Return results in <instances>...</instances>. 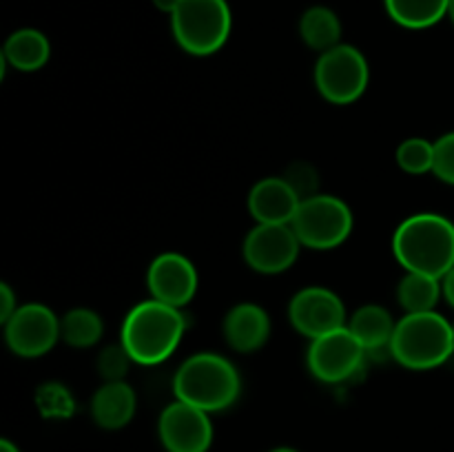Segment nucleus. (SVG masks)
Returning <instances> with one entry per match:
<instances>
[{
  "mask_svg": "<svg viewBox=\"0 0 454 452\" xmlns=\"http://www.w3.org/2000/svg\"><path fill=\"white\" fill-rule=\"evenodd\" d=\"M300 248L291 224H255L244 238L242 255L257 273L278 275L295 264Z\"/></svg>",
  "mask_w": 454,
  "mask_h": 452,
  "instance_id": "obj_10",
  "label": "nucleus"
},
{
  "mask_svg": "<svg viewBox=\"0 0 454 452\" xmlns=\"http://www.w3.org/2000/svg\"><path fill=\"white\" fill-rule=\"evenodd\" d=\"M313 78L324 100L344 106L353 105L366 93L371 82V66L357 47L341 43L319 53Z\"/></svg>",
  "mask_w": 454,
  "mask_h": 452,
  "instance_id": "obj_7",
  "label": "nucleus"
},
{
  "mask_svg": "<svg viewBox=\"0 0 454 452\" xmlns=\"http://www.w3.org/2000/svg\"><path fill=\"white\" fill-rule=\"evenodd\" d=\"M397 164L408 175L433 173L434 142H428L426 137H408L397 146Z\"/></svg>",
  "mask_w": 454,
  "mask_h": 452,
  "instance_id": "obj_23",
  "label": "nucleus"
},
{
  "mask_svg": "<svg viewBox=\"0 0 454 452\" xmlns=\"http://www.w3.org/2000/svg\"><path fill=\"white\" fill-rule=\"evenodd\" d=\"M136 408V390L127 381H105L91 399V417L102 430H120L129 425Z\"/></svg>",
  "mask_w": 454,
  "mask_h": 452,
  "instance_id": "obj_16",
  "label": "nucleus"
},
{
  "mask_svg": "<svg viewBox=\"0 0 454 452\" xmlns=\"http://www.w3.org/2000/svg\"><path fill=\"white\" fill-rule=\"evenodd\" d=\"M146 286H149L151 300L184 308L198 295V269L189 257L180 253H162L151 261L146 270Z\"/></svg>",
  "mask_w": 454,
  "mask_h": 452,
  "instance_id": "obj_13",
  "label": "nucleus"
},
{
  "mask_svg": "<svg viewBox=\"0 0 454 452\" xmlns=\"http://www.w3.org/2000/svg\"><path fill=\"white\" fill-rule=\"evenodd\" d=\"M158 434L167 452H208L213 421L208 412L176 399L160 415Z\"/></svg>",
  "mask_w": 454,
  "mask_h": 452,
  "instance_id": "obj_12",
  "label": "nucleus"
},
{
  "mask_svg": "<svg viewBox=\"0 0 454 452\" xmlns=\"http://www.w3.org/2000/svg\"><path fill=\"white\" fill-rule=\"evenodd\" d=\"M16 310H18L16 292L12 291V286H9L7 282H3L0 284V322L3 323L7 322Z\"/></svg>",
  "mask_w": 454,
  "mask_h": 452,
  "instance_id": "obj_28",
  "label": "nucleus"
},
{
  "mask_svg": "<svg viewBox=\"0 0 454 452\" xmlns=\"http://www.w3.org/2000/svg\"><path fill=\"white\" fill-rule=\"evenodd\" d=\"M153 4H155V9H160V12H164L171 16V13L176 12L177 4H180V0H153Z\"/></svg>",
  "mask_w": 454,
  "mask_h": 452,
  "instance_id": "obj_30",
  "label": "nucleus"
},
{
  "mask_svg": "<svg viewBox=\"0 0 454 452\" xmlns=\"http://www.w3.org/2000/svg\"><path fill=\"white\" fill-rule=\"evenodd\" d=\"M454 353L452 323L437 310L403 315L390 341V355L408 370H433Z\"/></svg>",
  "mask_w": 454,
  "mask_h": 452,
  "instance_id": "obj_4",
  "label": "nucleus"
},
{
  "mask_svg": "<svg viewBox=\"0 0 454 452\" xmlns=\"http://www.w3.org/2000/svg\"><path fill=\"white\" fill-rule=\"evenodd\" d=\"M448 18H450L454 25V0H450V7H448Z\"/></svg>",
  "mask_w": 454,
  "mask_h": 452,
  "instance_id": "obj_32",
  "label": "nucleus"
},
{
  "mask_svg": "<svg viewBox=\"0 0 454 452\" xmlns=\"http://www.w3.org/2000/svg\"><path fill=\"white\" fill-rule=\"evenodd\" d=\"M346 304L335 291L326 286H306L293 295L288 319L300 335L309 339L344 328L348 323Z\"/></svg>",
  "mask_w": 454,
  "mask_h": 452,
  "instance_id": "obj_11",
  "label": "nucleus"
},
{
  "mask_svg": "<svg viewBox=\"0 0 454 452\" xmlns=\"http://www.w3.org/2000/svg\"><path fill=\"white\" fill-rule=\"evenodd\" d=\"M300 35L306 47L324 53L341 44V20L326 4H313L300 18Z\"/></svg>",
  "mask_w": 454,
  "mask_h": 452,
  "instance_id": "obj_19",
  "label": "nucleus"
},
{
  "mask_svg": "<svg viewBox=\"0 0 454 452\" xmlns=\"http://www.w3.org/2000/svg\"><path fill=\"white\" fill-rule=\"evenodd\" d=\"M186 326L189 322L182 308L158 300H145L124 315L120 344L136 363L155 366L167 362L180 348Z\"/></svg>",
  "mask_w": 454,
  "mask_h": 452,
  "instance_id": "obj_1",
  "label": "nucleus"
},
{
  "mask_svg": "<svg viewBox=\"0 0 454 452\" xmlns=\"http://www.w3.org/2000/svg\"><path fill=\"white\" fill-rule=\"evenodd\" d=\"M270 452H297L295 448H275V450H270Z\"/></svg>",
  "mask_w": 454,
  "mask_h": 452,
  "instance_id": "obj_33",
  "label": "nucleus"
},
{
  "mask_svg": "<svg viewBox=\"0 0 454 452\" xmlns=\"http://www.w3.org/2000/svg\"><path fill=\"white\" fill-rule=\"evenodd\" d=\"M442 286H443V297H446L448 304L454 308V269H450L446 275H443Z\"/></svg>",
  "mask_w": 454,
  "mask_h": 452,
  "instance_id": "obj_29",
  "label": "nucleus"
},
{
  "mask_svg": "<svg viewBox=\"0 0 454 452\" xmlns=\"http://www.w3.org/2000/svg\"><path fill=\"white\" fill-rule=\"evenodd\" d=\"M233 13L226 0H180L171 13V31L182 51L213 56L231 38Z\"/></svg>",
  "mask_w": 454,
  "mask_h": 452,
  "instance_id": "obj_5",
  "label": "nucleus"
},
{
  "mask_svg": "<svg viewBox=\"0 0 454 452\" xmlns=\"http://www.w3.org/2000/svg\"><path fill=\"white\" fill-rule=\"evenodd\" d=\"M282 177L291 184V189L300 195V199H309L319 193V173L313 164L293 162Z\"/></svg>",
  "mask_w": 454,
  "mask_h": 452,
  "instance_id": "obj_26",
  "label": "nucleus"
},
{
  "mask_svg": "<svg viewBox=\"0 0 454 452\" xmlns=\"http://www.w3.org/2000/svg\"><path fill=\"white\" fill-rule=\"evenodd\" d=\"M105 322L91 308H74L60 317L62 341L74 348H91L102 339Z\"/></svg>",
  "mask_w": 454,
  "mask_h": 452,
  "instance_id": "obj_22",
  "label": "nucleus"
},
{
  "mask_svg": "<svg viewBox=\"0 0 454 452\" xmlns=\"http://www.w3.org/2000/svg\"><path fill=\"white\" fill-rule=\"evenodd\" d=\"M62 339L60 317L44 304H22L4 322V341L18 357L35 359Z\"/></svg>",
  "mask_w": 454,
  "mask_h": 452,
  "instance_id": "obj_9",
  "label": "nucleus"
},
{
  "mask_svg": "<svg viewBox=\"0 0 454 452\" xmlns=\"http://www.w3.org/2000/svg\"><path fill=\"white\" fill-rule=\"evenodd\" d=\"M291 226L301 246L313 251H331L350 238L355 217L344 199L317 193L309 199H301Z\"/></svg>",
  "mask_w": 454,
  "mask_h": 452,
  "instance_id": "obj_6",
  "label": "nucleus"
},
{
  "mask_svg": "<svg viewBox=\"0 0 454 452\" xmlns=\"http://www.w3.org/2000/svg\"><path fill=\"white\" fill-rule=\"evenodd\" d=\"M226 344L244 355L257 353L270 337V315L253 301H242L226 313L224 323Z\"/></svg>",
  "mask_w": 454,
  "mask_h": 452,
  "instance_id": "obj_15",
  "label": "nucleus"
},
{
  "mask_svg": "<svg viewBox=\"0 0 454 452\" xmlns=\"http://www.w3.org/2000/svg\"><path fill=\"white\" fill-rule=\"evenodd\" d=\"M0 452H20V448H18L16 443L9 441V439H3V441H0Z\"/></svg>",
  "mask_w": 454,
  "mask_h": 452,
  "instance_id": "obj_31",
  "label": "nucleus"
},
{
  "mask_svg": "<svg viewBox=\"0 0 454 452\" xmlns=\"http://www.w3.org/2000/svg\"><path fill=\"white\" fill-rule=\"evenodd\" d=\"M136 363L122 344H111L98 355V372L105 381H124L129 366Z\"/></svg>",
  "mask_w": 454,
  "mask_h": 452,
  "instance_id": "obj_24",
  "label": "nucleus"
},
{
  "mask_svg": "<svg viewBox=\"0 0 454 452\" xmlns=\"http://www.w3.org/2000/svg\"><path fill=\"white\" fill-rule=\"evenodd\" d=\"M346 326L366 348V353H377V350H390L397 322L384 306L366 304L355 310Z\"/></svg>",
  "mask_w": 454,
  "mask_h": 452,
  "instance_id": "obj_18",
  "label": "nucleus"
},
{
  "mask_svg": "<svg viewBox=\"0 0 454 452\" xmlns=\"http://www.w3.org/2000/svg\"><path fill=\"white\" fill-rule=\"evenodd\" d=\"M393 253L406 273L443 279L454 269V224L439 213H415L395 230Z\"/></svg>",
  "mask_w": 454,
  "mask_h": 452,
  "instance_id": "obj_2",
  "label": "nucleus"
},
{
  "mask_svg": "<svg viewBox=\"0 0 454 452\" xmlns=\"http://www.w3.org/2000/svg\"><path fill=\"white\" fill-rule=\"evenodd\" d=\"M242 393V377L231 359L217 353H195L173 377V394L204 412H222Z\"/></svg>",
  "mask_w": 454,
  "mask_h": 452,
  "instance_id": "obj_3",
  "label": "nucleus"
},
{
  "mask_svg": "<svg viewBox=\"0 0 454 452\" xmlns=\"http://www.w3.org/2000/svg\"><path fill=\"white\" fill-rule=\"evenodd\" d=\"M301 199L282 175H270L248 191V213L257 224H291Z\"/></svg>",
  "mask_w": 454,
  "mask_h": 452,
  "instance_id": "obj_14",
  "label": "nucleus"
},
{
  "mask_svg": "<svg viewBox=\"0 0 454 452\" xmlns=\"http://www.w3.org/2000/svg\"><path fill=\"white\" fill-rule=\"evenodd\" d=\"M433 173L446 184H454V131L434 142Z\"/></svg>",
  "mask_w": 454,
  "mask_h": 452,
  "instance_id": "obj_27",
  "label": "nucleus"
},
{
  "mask_svg": "<svg viewBox=\"0 0 454 452\" xmlns=\"http://www.w3.org/2000/svg\"><path fill=\"white\" fill-rule=\"evenodd\" d=\"M51 58V43L47 35L34 27H22L13 31L3 47V62L16 71H40Z\"/></svg>",
  "mask_w": 454,
  "mask_h": 452,
  "instance_id": "obj_17",
  "label": "nucleus"
},
{
  "mask_svg": "<svg viewBox=\"0 0 454 452\" xmlns=\"http://www.w3.org/2000/svg\"><path fill=\"white\" fill-rule=\"evenodd\" d=\"M390 20L406 29H428L448 16L450 0H384Z\"/></svg>",
  "mask_w": 454,
  "mask_h": 452,
  "instance_id": "obj_20",
  "label": "nucleus"
},
{
  "mask_svg": "<svg viewBox=\"0 0 454 452\" xmlns=\"http://www.w3.org/2000/svg\"><path fill=\"white\" fill-rule=\"evenodd\" d=\"M38 406L44 417H53V419H65V417L74 415V399L67 393L65 386L60 384H44L38 390Z\"/></svg>",
  "mask_w": 454,
  "mask_h": 452,
  "instance_id": "obj_25",
  "label": "nucleus"
},
{
  "mask_svg": "<svg viewBox=\"0 0 454 452\" xmlns=\"http://www.w3.org/2000/svg\"><path fill=\"white\" fill-rule=\"evenodd\" d=\"M452 332H454V323H452Z\"/></svg>",
  "mask_w": 454,
  "mask_h": 452,
  "instance_id": "obj_34",
  "label": "nucleus"
},
{
  "mask_svg": "<svg viewBox=\"0 0 454 452\" xmlns=\"http://www.w3.org/2000/svg\"><path fill=\"white\" fill-rule=\"evenodd\" d=\"M366 355V348L359 344L357 337L348 331V326H344L310 339L306 363L315 379L324 384H341L357 375Z\"/></svg>",
  "mask_w": 454,
  "mask_h": 452,
  "instance_id": "obj_8",
  "label": "nucleus"
},
{
  "mask_svg": "<svg viewBox=\"0 0 454 452\" xmlns=\"http://www.w3.org/2000/svg\"><path fill=\"white\" fill-rule=\"evenodd\" d=\"M443 297L442 279L424 273H406L397 286V301L406 315L430 313Z\"/></svg>",
  "mask_w": 454,
  "mask_h": 452,
  "instance_id": "obj_21",
  "label": "nucleus"
}]
</instances>
